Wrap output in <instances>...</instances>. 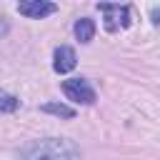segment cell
I'll return each instance as SVG.
<instances>
[{"instance_id": "52a82bcc", "label": "cell", "mask_w": 160, "mask_h": 160, "mask_svg": "<svg viewBox=\"0 0 160 160\" xmlns=\"http://www.w3.org/2000/svg\"><path fill=\"white\" fill-rule=\"evenodd\" d=\"M42 112H50V115H58V118H75V110L72 108H68V105H62V102H45L42 108H40Z\"/></svg>"}, {"instance_id": "9c48e42d", "label": "cell", "mask_w": 160, "mask_h": 160, "mask_svg": "<svg viewBox=\"0 0 160 160\" xmlns=\"http://www.w3.org/2000/svg\"><path fill=\"white\" fill-rule=\"evenodd\" d=\"M2 35H8V20L0 15V38H2Z\"/></svg>"}, {"instance_id": "30bf717a", "label": "cell", "mask_w": 160, "mask_h": 160, "mask_svg": "<svg viewBox=\"0 0 160 160\" xmlns=\"http://www.w3.org/2000/svg\"><path fill=\"white\" fill-rule=\"evenodd\" d=\"M152 22L160 25V8H152Z\"/></svg>"}, {"instance_id": "ba28073f", "label": "cell", "mask_w": 160, "mask_h": 160, "mask_svg": "<svg viewBox=\"0 0 160 160\" xmlns=\"http://www.w3.org/2000/svg\"><path fill=\"white\" fill-rule=\"evenodd\" d=\"M18 105H20V100L15 95L0 90V112H12V110H18Z\"/></svg>"}, {"instance_id": "277c9868", "label": "cell", "mask_w": 160, "mask_h": 160, "mask_svg": "<svg viewBox=\"0 0 160 160\" xmlns=\"http://www.w3.org/2000/svg\"><path fill=\"white\" fill-rule=\"evenodd\" d=\"M58 10L55 2H48V0H22L18 2V12L25 15V18H45V15H52Z\"/></svg>"}, {"instance_id": "5b68a950", "label": "cell", "mask_w": 160, "mask_h": 160, "mask_svg": "<svg viewBox=\"0 0 160 160\" xmlns=\"http://www.w3.org/2000/svg\"><path fill=\"white\" fill-rule=\"evenodd\" d=\"M78 65V55H75V50L70 48V45H60V48H55V52H52V70L55 72H70L72 68Z\"/></svg>"}, {"instance_id": "8992f818", "label": "cell", "mask_w": 160, "mask_h": 160, "mask_svg": "<svg viewBox=\"0 0 160 160\" xmlns=\"http://www.w3.org/2000/svg\"><path fill=\"white\" fill-rule=\"evenodd\" d=\"M72 32H75V38H78L80 42H90L92 35H95V22H92L90 18H80V20H75Z\"/></svg>"}, {"instance_id": "7a4b0ae2", "label": "cell", "mask_w": 160, "mask_h": 160, "mask_svg": "<svg viewBox=\"0 0 160 160\" xmlns=\"http://www.w3.org/2000/svg\"><path fill=\"white\" fill-rule=\"evenodd\" d=\"M62 92L68 95V100L72 102H82V105H92L95 102V90L85 78H70L62 80Z\"/></svg>"}, {"instance_id": "3957f363", "label": "cell", "mask_w": 160, "mask_h": 160, "mask_svg": "<svg viewBox=\"0 0 160 160\" xmlns=\"http://www.w3.org/2000/svg\"><path fill=\"white\" fill-rule=\"evenodd\" d=\"M98 10L105 15V30L115 32L118 28H128L130 25V10L125 5H110V2H100Z\"/></svg>"}, {"instance_id": "6da1fadb", "label": "cell", "mask_w": 160, "mask_h": 160, "mask_svg": "<svg viewBox=\"0 0 160 160\" xmlns=\"http://www.w3.org/2000/svg\"><path fill=\"white\" fill-rule=\"evenodd\" d=\"M20 160H80V148L68 138H42L28 142Z\"/></svg>"}]
</instances>
